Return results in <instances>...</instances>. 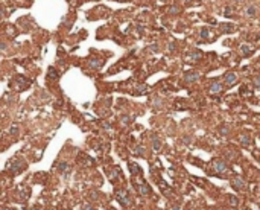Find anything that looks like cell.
<instances>
[{
  "label": "cell",
  "instance_id": "1",
  "mask_svg": "<svg viewBox=\"0 0 260 210\" xmlns=\"http://www.w3.org/2000/svg\"><path fill=\"white\" fill-rule=\"evenodd\" d=\"M224 81L228 84V85H233V84H236L237 82V75L234 72H227L224 75Z\"/></svg>",
  "mask_w": 260,
  "mask_h": 210
},
{
  "label": "cell",
  "instance_id": "2",
  "mask_svg": "<svg viewBox=\"0 0 260 210\" xmlns=\"http://www.w3.org/2000/svg\"><path fill=\"white\" fill-rule=\"evenodd\" d=\"M184 79L187 84H192V82H196L199 79V73L198 72H187L186 76H184Z\"/></svg>",
  "mask_w": 260,
  "mask_h": 210
},
{
  "label": "cell",
  "instance_id": "3",
  "mask_svg": "<svg viewBox=\"0 0 260 210\" xmlns=\"http://www.w3.org/2000/svg\"><path fill=\"white\" fill-rule=\"evenodd\" d=\"M213 166H215V169L218 170L219 174H224L225 170H227V166H225V163H224V162H220V160H216V162L213 163Z\"/></svg>",
  "mask_w": 260,
  "mask_h": 210
},
{
  "label": "cell",
  "instance_id": "4",
  "mask_svg": "<svg viewBox=\"0 0 260 210\" xmlns=\"http://www.w3.org/2000/svg\"><path fill=\"white\" fill-rule=\"evenodd\" d=\"M220 90H222V84H220L219 81L212 82V85H210V93H219Z\"/></svg>",
  "mask_w": 260,
  "mask_h": 210
},
{
  "label": "cell",
  "instance_id": "5",
  "mask_svg": "<svg viewBox=\"0 0 260 210\" xmlns=\"http://www.w3.org/2000/svg\"><path fill=\"white\" fill-rule=\"evenodd\" d=\"M100 64H102V62H100L99 59H92V61H90V65H92L93 69H97V67H100Z\"/></svg>",
  "mask_w": 260,
  "mask_h": 210
},
{
  "label": "cell",
  "instance_id": "6",
  "mask_svg": "<svg viewBox=\"0 0 260 210\" xmlns=\"http://www.w3.org/2000/svg\"><path fill=\"white\" fill-rule=\"evenodd\" d=\"M246 14H248L250 17H254L256 15V8L254 6H250L248 9H246Z\"/></svg>",
  "mask_w": 260,
  "mask_h": 210
},
{
  "label": "cell",
  "instance_id": "7",
  "mask_svg": "<svg viewBox=\"0 0 260 210\" xmlns=\"http://www.w3.org/2000/svg\"><path fill=\"white\" fill-rule=\"evenodd\" d=\"M154 149H155V151L160 149V140H158L157 137H154Z\"/></svg>",
  "mask_w": 260,
  "mask_h": 210
},
{
  "label": "cell",
  "instance_id": "8",
  "mask_svg": "<svg viewBox=\"0 0 260 210\" xmlns=\"http://www.w3.org/2000/svg\"><path fill=\"white\" fill-rule=\"evenodd\" d=\"M222 28H224V31H225V32H231L233 29H234V26H233V24H224Z\"/></svg>",
  "mask_w": 260,
  "mask_h": 210
},
{
  "label": "cell",
  "instance_id": "9",
  "mask_svg": "<svg viewBox=\"0 0 260 210\" xmlns=\"http://www.w3.org/2000/svg\"><path fill=\"white\" fill-rule=\"evenodd\" d=\"M242 52H243V55H250L251 47H250V46H243V47H242Z\"/></svg>",
  "mask_w": 260,
  "mask_h": 210
},
{
  "label": "cell",
  "instance_id": "10",
  "mask_svg": "<svg viewBox=\"0 0 260 210\" xmlns=\"http://www.w3.org/2000/svg\"><path fill=\"white\" fill-rule=\"evenodd\" d=\"M201 37H202V38L209 37V31H207V29H202V31H201Z\"/></svg>",
  "mask_w": 260,
  "mask_h": 210
},
{
  "label": "cell",
  "instance_id": "11",
  "mask_svg": "<svg viewBox=\"0 0 260 210\" xmlns=\"http://www.w3.org/2000/svg\"><path fill=\"white\" fill-rule=\"evenodd\" d=\"M236 184H237V186H243V183H242L240 180H234V186H236Z\"/></svg>",
  "mask_w": 260,
  "mask_h": 210
},
{
  "label": "cell",
  "instance_id": "12",
  "mask_svg": "<svg viewBox=\"0 0 260 210\" xmlns=\"http://www.w3.org/2000/svg\"><path fill=\"white\" fill-rule=\"evenodd\" d=\"M178 11H179L178 8H171V12H178Z\"/></svg>",
  "mask_w": 260,
  "mask_h": 210
}]
</instances>
